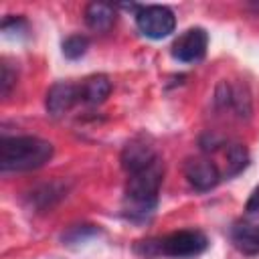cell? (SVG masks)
Instances as JSON below:
<instances>
[{
	"label": "cell",
	"instance_id": "obj_10",
	"mask_svg": "<svg viewBox=\"0 0 259 259\" xmlns=\"http://www.w3.org/2000/svg\"><path fill=\"white\" fill-rule=\"evenodd\" d=\"M85 22L95 32H105L115 22V6L109 2H89L85 6Z\"/></svg>",
	"mask_w": 259,
	"mask_h": 259
},
{
	"label": "cell",
	"instance_id": "obj_16",
	"mask_svg": "<svg viewBox=\"0 0 259 259\" xmlns=\"http://www.w3.org/2000/svg\"><path fill=\"white\" fill-rule=\"evenodd\" d=\"M231 105H235V109H237V113L243 117H249V113H251V97H249V91H247V87L243 85H239V87H235L233 89V97H231Z\"/></svg>",
	"mask_w": 259,
	"mask_h": 259
},
{
	"label": "cell",
	"instance_id": "obj_3",
	"mask_svg": "<svg viewBox=\"0 0 259 259\" xmlns=\"http://www.w3.org/2000/svg\"><path fill=\"white\" fill-rule=\"evenodd\" d=\"M158 255L174 257V259H190L206 251L208 239L202 231H176L162 239H156Z\"/></svg>",
	"mask_w": 259,
	"mask_h": 259
},
{
	"label": "cell",
	"instance_id": "obj_7",
	"mask_svg": "<svg viewBox=\"0 0 259 259\" xmlns=\"http://www.w3.org/2000/svg\"><path fill=\"white\" fill-rule=\"evenodd\" d=\"M119 160H121V168L127 174H138L148 166H152L158 160V156L152 144H148L144 138H134L123 146Z\"/></svg>",
	"mask_w": 259,
	"mask_h": 259
},
{
	"label": "cell",
	"instance_id": "obj_11",
	"mask_svg": "<svg viewBox=\"0 0 259 259\" xmlns=\"http://www.w3.org/2000/svg\"><path fill=\"white\" fill-rule=\"evenodd\" d=\"M111 93V81L107 75H93L81 85V101L89 105L103 103Z\"/></svg>",
	"mask_w": 259,
	"mask_h": 259
},
{
	"label": "cell",
	"instance_id": "obj_19",
	"mask_svg": "<svg viewBox=\"0 0 259 259\" xmlns=\"http://www.w3.org/2000/svg\"><path fill=\"white\" fill-rule=\"evenodd\" d=\"M245 210H247L249 214L259 212V186L251 192V196H249V200H247V204H245Z\"/></svg>",
	"mask_w": 259,
	"mask_h": 259
},
{
	"label": "cell",
	"instance_id": "obj_14",
	"mask_svg": "<svg viewBox=\"0 0 259 259\" xmlns=\"http://www.w3.org/2000/svg\"><path fill=\"white\" fill-rule=\"evenodd\" d=\"M87 49H89V38L83 34H73V36L63 40V55L71 61L81 59L87 53Z\"/></svg>",
	"mask_w": 259,
	"mask_h": 259
},
{
	"label": "cell",
	"instance_id": "obj_5",
	"mask_svg": "<svg viewBox=\"0 0 259 259\" xmlns=\"http://www.w3.org/2000/svg\"><path fill=\"white\" fill-rule=\"evenodd\" d=\"M208 34L204 28H188L172 42V57L182 63H196L206 55Z\"/></svg>",
	"mask_w": 259,
	"mask_h": 259
},
{
	"label": "cell",
	"instance_id": "obj_13",
	"mask_svg": "<svg viewBox=\"0 0 259 259\" xmlns=\"http://www.w3.org/2000/svg\"><path fill=\"white\" fill-rule=\"evenodd\" d=\"M65 192H67V188H65L63 182H51V184H45L38 190H34L30 194V200H34V204L38 208H47V206L51 208L53 202H57L59 198H63Z\"/></svg>",
	"mask_w": 259,
	"mask_h": 259
},
{
	"label": "cell",
	"instance_id": "obj_4",
	"mask_svg": "<svg viewBox=\"0 0 259 259\" xmlns=\"http://www.w3.org/2000/svg\"><path fill=\"white\" fill-rule=\"evenodd\" d=\"M136 24L144 36L160 40L174 32L176 16L168 6H140L136 12Z\"/></svg>",
	"mask_w": 259,
	"mask_h": 259
},
{
	"label": "cell",
	"instance_id": "obj_8",
	"mask_svg": "<svg viewBox=\"0 0 259 259\" xmlns=\"http://www.w3.org/2000/svg\"><path fill=\"white\" fill-rule=\"evenodd\" d=\"M79 99H81V87L79 85L69 83V81H59L47 91L45 105L53 117H59V115L67 113Z\"/></svg>",
	"mask_w": 259,
	"mask_h": 259
},
{
	"label": "cell",
	"instance_id": "obj_12",
	"mask_svg": "<svg viewBox=\"0 0 259 259\" xmlns=\"http://www.w3.org/2000/svg\"><path fill=\"white\" fill-rule=\"evenodd\" d=\"M247 164H249V152H247V148L243 144H239V142L231 144L227 148V172H225V176L231 178V176L241 174L247 168Z\"/></svg>",
	"mask_w": 259,
	"mask_h": 259
},
{
	"label": "cell",
	"instance_id": "obj_15",
	"mask_svg": "<svg viewBox=\"0 0 259 259\" xmlns=\"http://www.w3.org/2000/svg\"><path fill=\"white\" fill-rule=\"evenodd\" d=\"M99 233L101 231L95 225H75L67 233H63V241L69 243V245H75V243H83V241H87V239H91Z\"/></svg>",
	"mask_w": 259,
	"mask_h": 259
},
{
	"label": "cell",
	"instance_id": "obj_1",
	"mask_svg": "<svg viewBox=\"0 0 259 259\" xmlns=\"http://www.w3.org/2000/svg\"><path fill=\"white\" fill-rule=\"evenodd\" d=\"M53 144L36 136L2 138L0 168L2 172H28L45 166L53 158Z\"/></svg>",
	"mask_w": 259,
	"mask_h": 259
},
{
	"label": "cell",
	"instance_id": "obj_17",
	"mask_svg": "<svg viewBox=\"0 0 259 259\" xmlns=\"http://www.w3.org/2000/svg\"><path fill=\"white\" fill-rule=\"evenodd\" d=\"M2 32L4 34H22L26 32V20L20 16H8L2 20Z\"/></svg>",
	"mask_w": 259,
	"mask_h": 259
},
{
	"label": "cell",
	"instance_id": "obj_6",
	"mask_svg": "<svg viewBox=\"0 0 259 259\" xmlns=\"http://www.w3.org/2000/svg\"><path fill=\"white\" fill-rule=\"evenodd\" d=\"M184 176H186L188 184L194 190H200V192L212 190L223 178L219 166L208 158H192V160H188L184 164Z\"/></svg>",
	"mask_w": 259,
	"mask_h": 259
},
{
	"label": "cell",
	"instance_id": "obj_2",
	"mask_svg": "<svg viewBox=\"0 0 259 259\" xmlns=\"http://www.w3.org/2000/svg\"><path fill=\"white\" fill-rule=\"evenodd\" d=\"M164 178V164L160 158L138 174H130L125 184L123 210L130 219H146L158 204V192Z\"/></svg>",
	"mask_w": 259,
	"mask_h": 259
},
{
	"label": "cell",
	"instance_id": "obj_9",
	"mask_svg": "<svg viewBox=\"0 0 259 259\" xmlns=\"http://www.w3.org/2000/svg\"><path fill=\"white\" fill-rule=\"evenodd\" d=\"M233 245L245 255H259V219H243L231 227Z\"/></svg>",
	"mask_w": 259,
	"mask_h": 259
},
{
	"label": "cell",
	"instance_id": "obj_18",
	"mask_svg": "<svg viewBox=\"0 0 259 259\" xmlns=\"http://www.w3.org/2000/svg\"><path fill=\"white\" fill-rule=\"evenodd\" d=\"M14 83H16V73L10 69L8 63H2V77H0V93H2V97L10 95Z\"/></svg>",
	"mask_w": 259,
	"mask_h": 259
}]
</instances>
